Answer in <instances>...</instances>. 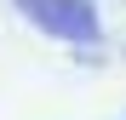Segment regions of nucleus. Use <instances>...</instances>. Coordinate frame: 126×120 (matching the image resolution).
Returning a JSON list of instances; mask_svg holds the SVG:
<instances>
[{
  "mask_svg": "<svg viewBox=\"0 0 126 120\" xmlns=\"http://www.w3.org/2000/svg\"><path fill=\"white\" fill-rule=\"evenodd\" d=\"M12 6L23 12L40 34L63 40V46H92L103 34V17H97L92 0H12Z\"/></svg>",
  "mask_w": 126,
  "mask_h": 120,
  "instance_id": "1",
  "label": "nucleus"
}]
</instances>
